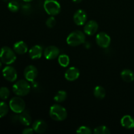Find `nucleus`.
<instances>
[{
    "mask_svg": "<svg viewBox=\"0 0 134 134\" xmlns=\"http://www.w3.org/2000/svg\"><path fill=\"white\" fill-rule=\"evenodd\" d=\"M72 1H73L74 3H79L82 1V0H72Z\"/></svg>",
    "mask_w": 134,
    "mask_h": 134,
    "instance_id": "nucleus-31",
    "label": "nucleus"
},
{
    "mask_svg": "<svg viewBox=\"0 0 134 134\" xmlns=\"http://www.w3.org/2000/svg\"><path fill=\"white\" fill-rule=\"evenodd\" d=\"M31 86L27 80H20L14 84L13 91L18 96H25L30 93Z\"/></svg>",
    "mask_w": 134,
    "mask_h": 134,
    "instance_id": "nucleus-3",
    "label": "nucleus"
},
{
    "mask_svg": "<svg viewBox=\"0 0 134 134\" xmlns=\"http://www.w3.org/2000/svg\"><path fill=\"white\" fill-rule=\"evenodd\" d=\"M120 76L124 82H131L134 80V73L130 69H124L120 73Z\"/></svg>",
    "mask_w": 134,
    "mask_h": 134,
    "instance_id": "nucleus-19",
    "label": "nucleus"
},
{
    "mask_svg": "<svg viewBox=\"0 0 134 134\" xmlns=\"http://www.w3.org/2000/svg\"><path fill=\"white\" fill-rule=\"evenodd\" d=\"M77 133L81 134H91L92 133V131L89 127L86 126H82L77 129Z\"/></svg>",
    "mask_w": 134,
    "mask_h": 134,
    "instance_id": "nucleus-27",
    "label": "nucleus"
},
{
    "mask_svg": "<svg viewBox=\"0 0 134 134\" xmlns=\"http://www.w3.org/2000/svg\"><path fill=\"white\" fill-rule=\"evenodd\" d=\"M23 1H25V2H26V3H29V2H30V1H32V0H23Z\"/></svg>",
    "mask_w": 134,
    "mask_h": 134,
    "instance_id": "nucleus-32",
    "label": "nucleus"
},
{
    "mask_svg": "<svg viewBox=\"0 0 134 134\" xmlns=\"http://www.w3.org/2000/svg\"><path fill=\"white\" fill-rule=\"evenodd\" d=\"M96 41L98 45L103 48L109 47L111 44V37L108 34L105 32H100L97 34Z\"/></svg>",
    "mask_w": 134,
    "mask_h": 134,
    "instance_id": "nucleus-7",
    "label": "nucleus"
},
{
    "mask_svg": "<svg viewBox=\"0 0 134 134\" xmlns=\"http://www.w3.org/2000/svg\"><path fill=\"white\" fill-rule=\"evenodd\" d=\"M9 106L5 102H0V118L5 116L9 112Z\"/></svg>",
    "mask_w": 134,
    "mask_h": 134,
    "instance_id": "nucleus-24",
    "label": "nucleus"
},
{
    "mask_svg": "<svg viewBox=\"0 0 134 134\" xmlns=\"http://www.w3.org/2000/svg\"><path fill=\"white\" fill-rule=\"evenodd\" d=\"M60 51L57 47L51 45L47 47L44 51V56L46 59L48 60H54L60 55Z\"/></svg>",
    "mask_w": 134,
    "mask_h": 134,
    "instance_id": "nucleus-9",
    "label": "nucleus"
},
{
    "mask_svg": "<svg viewBox=\"0 0 134 134\" xmlns=\"http://www.w3.org/2000/svg\"><path fill=\"white\" fill-rule=\"evenodd\" d=\"M7 7L10 11L13 12V13H16L19 10L20 5L17 1H12L8 3Z\"/></svg>",
    "mask_w": 134,
    "mask_h": 134,
    "instance_id": "nucleus-26",
    "label": "nucleus"
},
{
    "mask_svg": "<svg viewBox=\"0 0 134 134\" xmlns=\"http://www.w3.org/2000/svg\"><path fill=\"white\" fill-rule=\"evenodd\" d=\"M32 128L34 132L37 133H43L45 132L47 129V124L44 120H37L34 122Z\"/></svg>",
    "mask_w": 134,
    "mask_h": 134,
    "instance_id": "nucleus-15",
    "label": "nucleus"
},
{
    "mask_svg": "<svg viewBox=\"0 0 134 134\" xmlns=\"http://www.w3.org/2000/svg\"><path fill=\"white\" fill-rule=\"evenodd\" d=\"M1 68H2V64H1V62H0V69H1Z\"/></svg>",
    "mask_w": 134,
    "mask_h": 134,
    "instance_id": "nucleus-33",
    "label": "nucleus"
},
{
    "mask_svg": "<svg viewBox=\"0 0 134 134\" xmlns=\"http://www.w3.org/2000/svg\"><path fill=\"white\" fill-rule=\"evenodd\" d=\"M94 133L95 134H109L111 132L105 126H99L94 129Z\"/></svg>",
    "mask_w": 134,
    "mask_h": 134,
    "instance_id": "nucleus-23",
    "label": "nucleus"
},
{
    "mask_svg": "<svg viewBox=\"0 0 134 134\" xmlns=\"http://www.w3.org/2000/svg\"><path fill=\"white\" fill-rule=\"evenodd\" d=\"M121 125L126 129L134 128V119L130 115H124L120 120Z\"/></svg>",
    "mask_w": 134,
    "mask_h": 134,
    "instance_id": "nucleus-17",
    "label": "nucleus"
},
{
    "mask_svg": "<svg viewBox=\"0 0 134 134\" xmlns=\"http://www.w3.org/2000/svg\"><path fill=\"white\" fill-rule=\"evenodd\" d=\"M73 20L77 26H83L87 20V14L82 9L77 10L73 15Z\"/></svg>",
    "mask_w": 134,
    "mask_h": 134,
    "instance_id": "nucleus-11",
    "label": "nucleus"
},
{
    "mask_svg": "<svg viewBox=\"0 0 134 134\" xmlns=\"http://www.w3.org/2000/svg\"><path fill=\"white\" fill-rule=\"evenodd\" d=\"M34 132L33 128H24L22 131V133L23 134H33Z\"/></svg>",
    "mask_w": 134,
    "mask_h": 134,
    "instance_id": "nucleus-29",
    "label": "nucleus"
},
{
    "mask_svg": "<svg viewBox=\"0 0 134 134\" xmlns=\"http://www.w3.org/2000/svg\"><path fill=\"white\" fill-rule=\"evenodd\" d=\"M19 121L23 125L28 126L31 124V117L29 113L26 111H24L19 115Z\"/></svg>",
    "mask_w": 134,
    "mask_h": 134,
    "instance_id": "nucleus-18",
    "label": "nucleus"
},
{
    "mask_svg": "<svg viewBox=\"0 0 134 134\" xmlns=\"http://www.w3.org/2000/svg\"><path fill=\"white\" fill-rule=\"evenodd\" d=\"M9 108L14 113L20 114L23 112L26 108L24 100L20 96L13 97L9 102Z\"/></svg>",
    "mask_w": 134,
    "mask_h": 134,
    "instance_id": "nucleus-5",
    "label": "nucleus"
},
{
    "mask_svg": "<svg viewBox=\"0 0 134 134\" xmlns=\"http://www.w3.org/2000/svg\"><path fill=\"white\" fill-rule=\"evenodd\" d=\"M58 61L59 64L62 67H68L69 64V58L68 55L66 54H60L58 57Z\"/></svg>",
    "mask_w": 134,
    "mask_h": 134,
    "instance_id": "nucleus-21",
    "label": "nucleus"
},
{
    "mask_svg": "<svg viewBox=\"0 0 134 134\" xmlns=\"http://www.w3.org/2000/svg\"><path fill=\"white\" fill-rule=\"evenodd\" d=\"M3 75L7 81L14 82L17 79L16 70L12 66H6L2 71Z\"/></svg>",
    "mask_w": 134,
    "mask_h": 134,
    "instance_id": "nucleus-10",
    "label": "nucleus"
},
{
    "mask_svg": "<svg viewBox=\"0 0 134 134\" xmlns=\"http://www.w3.org/2000/svg\"><path fill=\"white\" fill-rule=\"evenodd\" d=\"M43 54V48L40 45H34L29 50V56L32 60H37L41 58Z\"/></svg>",
    "mask_w": 134,
    "mask_h": 134,
    "instance_id": "nucleus-14",
    "label": "nucleus"
},
{
    "mask_svg": "<svg viewBox=\"0 0 134 134\" xmlns=\"http://www.w3.org/2000/svg\"><path fill=\"white\" fill-rule=\"evenodd\" d=\"M56 20L55 19V18L54 17V16H51V17L48 18L46 21V25L48 26V27L51 28V27H53L54 26L56 25Z\"/></svg>",
    "mask_w": 134,
    "mask_h": 134,
    "instance_id": "nucleus-28",
    "label": "nucleus"
},
{
    "mask_svg": "<svg viewBox=\"0 0 134 134\" xmlns=\"http://www.w3.org/2000/svg\"><path fill=\"white\" fill-rule=\"evenodd\" d=\"M13 50L18 54H24L28 51V48L25 42L20 41L14 43L13 46Z\"/></svg>",
    "mask_w": 134,
    "mask_h": 134,
    "instance_id": "nucleus-16",
    "label": "nucleus"
},
{
    "mask_svg": "<svg viewBox=\"0 0 134 134\" xmlns=\"http://www.w3.org/2000/svg\"><path fill=\"white\" fill-rule=\"evenodd\" d=\"M80 71L75 67H70L65 71V78L68 81H74L79 77Z\"/></svg>",
    "mask_w": 134,
    "mask_h": 134,
    "instance_id": "nucleus-13",
    "label": "nucleus"
},
{
    "mask_svg": "<svg viewBox=\"0 0 134 134\" xmlns=\"http://www.w3.org/2000/svg\"><path fill=\"white\" fill-rule=\"evenodd\" d=\"M10 96V91L9 88L5 86L0 88V98L3 100L8 99V98Z\"/></svg>",
    "mask_w": 134,
    "mask_h": 134,
    "instance_id": "nucleus-25",
    "label": "nucleus"
},
{
    "mask_svg": "<svg viewBox=\"0 0 134 134\" xmlns=\"http://www.w3.org/2000/svg\"><path fill=\"white\" fill-rule=\"evenodd\" d=\"M98 27V24L95 20H90L85 24L84 32L88 35H92L97 32Z\"/></svg>",
    "mask_w": 134,
    "mask_h": 134,
    "instance_id": "nucleus-12",
    "label": "nucleus"
},
{
    "mask_svg": "<svg viewBox=\"0 0 134 134\" xmlns=\"http://www.w3.org/2000/svg\"><path fill=\"white\" fill-rule=\"evenodd\" d=\"M16 52L14 50L8 47H3L0 50V60L3 64L10 65L15 62L16 59Z\"/></svg>",
    "mask_w": 134,
    "mask_h": 134,
    "instance_id": "nucleus-4",
    "label": "nucleus"
},
{
    "mask_svg": "<svg viewBox=\"0 0 134 134\" xmlns=\"http://www.w3.org/2000/svg\"><path fill=\"white\" fill-rule=\"evenodd\" d=\"M67 98V93L64 90H60L56 94L54 97V99L56 102L60 103L65 101Z\"/></svg>",
    "mask_w": 134,
    "mask_h": 134,
    "instance_id": "nucleus-22",
    "label": "nucleus"
},
{
    "mask_svg": "<svg viewBox=\"0 0 134 134\" xmlns=\"http://www.w3.org/2000/svg\"><path fill=\"white\" fill-rule=\"evenodd\" d=\"M43 7L46 13L51 16L58 15L61 11L60 4L56 0H46Z\"/></svg>",
    "mask_w": 134,
    "mask_h": 134,
    "instance_id": "nucleus-6",
    "label": "nucleus"
},
{
    "mask_svg": "<svg viewBox=\"0 0 134 134\" xmlns=\"http://www.w3.org/2000/svg\"><path fill=\"white\" fill-rule=\"evenodd\" d=\"M49 115L51 119L54 120L63 121L68 116V112L63 106L59 104H54L50 108Z\"/></svg>",
    "mask_w": 134,
    "mask_h": 134,
    "instance_id": "nucleus-1",
    "label": "nucleus"
},
{
    "mask_svg": "<svg viewBox=\"0 0 134 134\" xmlns=\"http://www.w3.org/2000/svg\"><path fill=\"white\" fill-rule=\"evenodd\" d=\"M30 7H31L30 5H29V4H26V5H23L22 9H23V10H27L28 9H30Z\"/></svg>",
    "mask_w": 134,
    "mask_h": 134,
    "instance_id": "nucleus-30",
    "label": "nucleus"
},
{
    "mask_svg": "<svg viewBox=\"0 0 134 134\" xmlns=\"http://www.w3.org/2000/svg\"><path fill=\"white\" fill-rule=\"evenodd\" d=\"M86 40V37L82 31L76 30L71 33L67 37L66 42L71 47H77L83 44Z\"/></svg>",
    "mask_w": 134,
    "mask_h": 134,
    "instance_id": "nucleus-2",
    "label": "nucleus"
},
{
    "mask_svg": "<svg viewBox=\"0 0 134 134\" xmlns=\"http://www.w3.org/2000/svg\"><path fill=\"white\" fill-rule=\"evenodd\" d=\"M38 75L37 69L34 65H30L25 68L24 71V75L29 82H34L36 79Z\"/></svg>",
    "mask_w": 134,
    "mask_h": 134,
    "instance_id": "nucleus-8",
    "label": "nucleus"
},
{
    "mask_svg": "<svg viewBox=\"0 0 134 134\" xmlns=\"http://www.w3.org/2000/svg\"><path fill=\"white\" fill-rule=\"evenodd\" d=\"M105 90L101 86H97L94 89V95L96 98L102 99L105 97Z\"/></svg>",
    "mask_w": 134,
    "mask_h": 134,
    "instance_id": "nucleus-20",
    "label": "nucleus"
}]
</instances>
